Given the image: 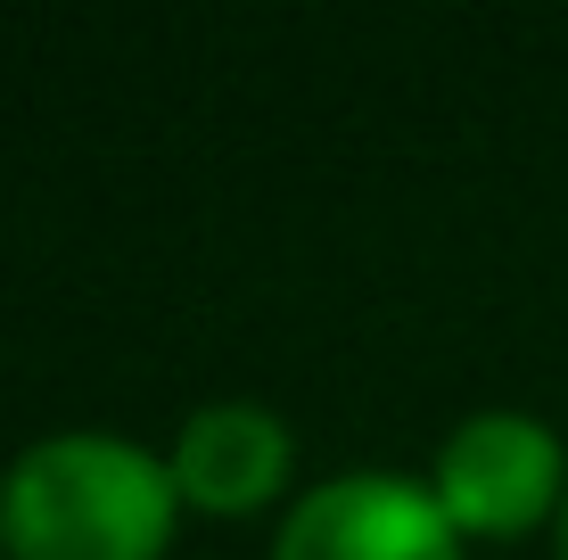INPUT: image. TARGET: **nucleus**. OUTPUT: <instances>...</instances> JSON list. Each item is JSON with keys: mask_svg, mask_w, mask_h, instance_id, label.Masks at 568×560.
Listing matches in <instances>:
<instances>
[{"mask_svg": "<svg viewBox=\"0 0 568 560\" xmlns=\"http://www.w3.org/2000/svg\"><path fill=\"white\" fill-rule=\"evenodd\" d=\"M173 461L115 429H67L9 461L0 552L9 560H165L173 552Z\"/></svg>", "mask_w": 568, "mask_h": 560, "instance_id": "obj_1", "label": "nucleus"}, {"mask_svg": "<svg viewBox=\"0 0 568 560\" xmlns=\"http://www.w3.org/2000/svg\"><path fill=\"white\" fill-rule=\"evenodd\" d=\"M428 495L462 544H519L568 503V454L536 413H469L428 461Z\"/></svg>", "mask_w": 568, "mask_h": 560, "instance_id": "obj_2", "label": "nucleus"}, {"mask_svg": "<svg viewBox=\"0 0 568 560\" xmlns=\"http://www.w3.org/2000/svg\"><path fill=\"white\" fill-rule=\"evenodd\" d=\"M272 560H462V536L420 478L346 470L297 495V511L272 536Z\"/></svg>", "mask_w": 568, "mask_h": 560, "instance_id": "obj_3", "label": "nucleus"}, {"mask_svg": "<svg viewBox=\"0 0 568 560\" xmlns=\"http://www.w3.org/2000/svg\"><path fill=\"white\" fill-rule=\"evenodd\" d=\"M165 461H173L182 511L247 519V511L281 503L288 470H297V429L256 396H223V404H199V413L182 420V437H173Z\"/></svg>", "mask_w": 568, "mask_h": 560, "instance_id": "obj_4", "label": "nucleus"}, {"mask_svg": "<svg viewBox=\"0 0 568 560\" xmlns=\"http://www.w3.org/2000/svg\"><path fill=\"white\" fill-rule=\"evenodd\" d=\"M552 536H560V560H568V503H560V528H552Z\"/></svg>", "mask_w": 568, "mask_h": 560, "instance_id": "obj_5", "label": "nucleus"}, {"mask_svg": "<svg viewBox=\"0 0 568 560\" xmlns=\"http://www.w3.org/2000/svg\"><path fill=\"white\" fill-rule=\"evenodd\" d=\"M0 560H9V552H0Z\"/></svg>", "mask_w": 568, "mask_h": 560, "instance_id": "obj_6", "label": "nucleus"}]
</instances>
